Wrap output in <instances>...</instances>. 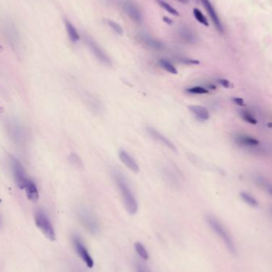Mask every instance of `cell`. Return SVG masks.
Masks as SVG:
<instances>
[{"label": "cell", "instance_id": "34", "mask_svg": "<svg viewBox=\"0 0 272 272\" xmlns=\"http://www.w3.org/2000/svg\"><path fill=\"white\" fill-rule=\"evenodd\" d=\"M177 1H179L180 3L184 4H188L189 2V0H177Z\"/></svg>", "mask_w": 272, "mask_h": 272}, {"label": "cell", "instance_id": "24", "mask_svg": "<svg viewBox=\"0 0 272 272\" xmlns=\"http://www.w3.org/2000/svg\"><path fill=\"white\" fill-rule=\"evenodd\" d=\"M107 22H108V25H110V28L113 31H115V33H117V35H121V36H123L124 31H123V28H121V25L120 24L117 23L114 21L110 20V19L107 20Z\"/></svg>", "mask_w": 272, "mask_h": 272}, {"label": "cell", "instance_id": "9", "mask_svg": "<svg viewBox=\"0 0 272 272\" xmlns=\"http://www.w3.org/2000/svg\"><path fill=\"white\" fill-rule=\"evenodd\" d=\"M122 8L132 20L137 22V23H140L142 21V15H141V11L134 3L131 2L130 0H126L123 3Z\"/></svg>", "mask_w": 272, "mask_h": 272}, {"label": "cell", "instance_id": "8", "mask_svg": "<svg viewBox=\"0 0 272 272\" xmlns=\"http://www.w3.org/2000/svg\"><path fill=\"white\" fill-rule=\"evenodd\" d=\"M84 39L86 45H88V47L90 48V50L92 51V53L97 58V60L99 62L104 64L106 66H111L110 58H109L108 55H106V52L99 46L98 44L95 41L93 40L92 37L85 34Z\"/></svg>", "mask_w": 272, "mask_h": 272}, {"label": "cell", "instance_id": "30", "mask_svg": "<svg viewBox=\"0 0 272 272\" xmlns=\"http://www.w3.org/2000/svg\"><path fill=\"white\" fill-rule=\"evenodd\" d=\"M232 100H233L234 103H236L237 105H244V102H243V100L242 98H239V97H234V98L232 99Z\"/></svg>", "mask_w": 272, "mask_h": 272}, {"label": "cell", "instance_id": "32", "mask_svg": "<svg viewBox=\"0 0 272 272\" xmlns=\"http://www.w3.org/2000/svg\"><path fill=\"white\" fill-rule=\"evenodd\" d=\"M136 272H147L145 269L141 264H137L136 266Z\"/></svg>", "mask_w": 272, "mask_h": 272}, {"label": "cell", "instance_id": "23", "mask_svg": "<svg viewBox=\"0 0 272 272\" xmlns=\"http://www.w3.org/2000/svg\"><path fill=\"white\" fill-rule=\"evenodd\" d=\"M160 66L165 69L168 73H172V74H177V70L174 65L172 63H170L168 61L165 60V59H161L159 62Z\"/></svg>", "mask_w": 272, "mask_h": 272}, {"label": "cell", "instance_id": "4", "mask_svg": "<svg viewBox=\"0 0 272 272\" xmlns=\"http://www.w3.org/2000/svg\"><path fill=\"white\" fill-rule=\"evenodd\" d=\"M35 225L42 232V234L51 241H55L56 239V233L47 215L42 211H38L35 215Z\"/></svg>", "mask_w": 272, "mask_h": 272}, {"label": "cell", "instance_id": "16", "mask_svg": "<svg viewBox=\"0 0 272 272\" xmlns=\"http://www.w3.org/2000/svg\"><path fill=\"white\" fill-rule=\"evenodd\" d=\"M140 38H141V40L145 45H148L152 49L160 50V49H162L164 48V45H163L162 42L157 40L156 38H154L153 37H150V35H142L140 36Z\"/></svg>", "mask_w": 272, "mask_h": 272}, {"label": "cell", "instance_id": "25", "mask_svg": "<svg viewBox=\"0 0 272 272\" xmlns=\"http://www.w3.org/2000/svg\"><path fill=\"white\" fill-rule=\"evenodd\" d=\"M240 115H241L242 118H243V120H244V121L248 122L249 124H257V120L255 119V117H253V116H252V115L249 112L243 111H243L240 113Z\"/></svg>", "mask_w": 272, "mask_h": 272}, {"label": "cell", "instance_id": "19", "mask_svg": "<svg viewBox=\"0 0 272 272\" xmlns=\"http://www.w3.org/2000/svg\"><path fill=\"white\" fill-rule=\"evenodd\" d=\"M134 249H135L137 254L144 260H149V253L144 245L140 242H136L134 243Z\"/></svg>", "mask_w": 272, "mask_h": 272}, {"label": "cell", "instance_id": "20", "mask_svg": "<svg viewBox=\"0 0 272 272\" xmlns=\"http://www.w3.org/2000/svg\"><path fill=\"white\" fill-rule=\"evenodd\" d=\"M240 197L243 199V202L248 205H250L252 207H257L259 205L257 201L256 198H253L252 195L249 194V193L242 192L240 194Z\"/></svg>", "mask_w": 272, "mask_h": 272}, {"label": "cell", "instance_id": "10", "mask_svg": "<svg viewBox=\"0 0 272 272\" xmlns=\"http://www.w3.org/2000/svg\"><path fill=\"white\" fill-rule=\"evenodd\" d=\"M201 3L203 4L204 8L206 10L207 13L210 16L211 20L213 22L214 25L216 26V30L219 31V33L223 34V25L221 23L219 17H218L217 14H216V11L214 9L213 6L212 5L210 1L209 0H201Z\"/></svg>", "mask_w": 272, "mask_h": 272}, {"label": "cell", "instance_id": "21", "mask_svg": "<svg viewBox=\"0 0 272 272\" xmlns=\"http://www.w3.org/2000/svg\"><path fill=\"white\" fill-rule=\"evenodd\" d=\"M157 2L161 6V8H164L165 11H168L171 15H174V16H180V14L175 8H172V6L168 4V3L163 0H157Z\"/></svg>", "mask_w": 272, "mask_h": 272}, {"label": "cell", "instance_id": "27", "mask_svg": "<svg viewBox=\"0 0 272 272\" xmlns=\"http://www.w3.org/2000/svg\"><path fill=\"white\" fill-rule=\"evenodd\" d=\"M256 182H257V183L259 184V185H260L262 188H263L265 191H267L269 194L271 193V187H270V184H269L266 180L259 177V178H258L257 179H256Z\"/></svg>", "mask_w": 272, "mask_h": 272}, {"label": "cell", "instance_id": "6", "mask_svg": "<svg viewBox=\"0 0 272 272\" xmlns=\"http://www.w3.org/2000/svg\"><path fill=\"white\" fill-rule=\"evenodd\" d=\"M10 164H11V170L13 173L15 182L21 189H25L28 182L31 181V178L28 176V174H27L26 171L24 170L20 161H18L16 158L11 157Z\"/></svg>", "mask_w": 272, "mask_h": 272}, {"label": "cell", "instance_id": "3", "mask_svg": "<svg viewBox=\"0 0 272 272\" xmlns=\"http://www.w3.org/2000/svg\"><path fill=\"white\" fill-rule=\"evenodd\" d=\"M1 32L12 47L18 46L20 42V34L16 25L9 18H4L0 22Z\"/></svg>", "mask_w": 272, "mask_h": 272}, {"label": "cell", "instance_id": "14", "mask_svg": "<svg viewBox=\"0 0 272 272\" xmlns=\"http://www.w3.org/2000/svg\"><path fill=\"white\" fill-rule=\"evenodd\" d=\"M188 109L201 121H206L209 119V112L204 106L191 105L188 107Z\"/></svg>", "mask_w": 272, "mask_h": 272}, {"label": "cell", "instance_id": "33", "mask_svg": "<svg viewBox=\"0 0 272 272\" xmlns=\"http://www.w3.org/2000/svg\"><path fill=\"white\" fill-rule=\"evenodd\" d=\"M162 20L164 21L165 23L168 24V25H172V19H170L169 18H168V17L164 16L162 18Z\"/></svg>", "mask_w": 272, "mask_h": 272}, {"label": "cell", "instance_id": "28", "mask_svg": "<svg viewBox=\"0 0 272 272\" xmlns=\"http://www.w3.org/2000/svg\"><path fill=\"white\" fill-rule=\"evenodd\" d=\"M69 160L72 164L76 166V167H79L81 166H82V161H81L79 157L78 156L77 154H72L69 155Z\"/></svg>", "mask_w": 272, "mask_h": 272}, {"label": "cell", "instance_id": "7", "mask_svg": "<svg viewBox=\"0 0 272 272\" xmlns=\"http://www.w3.org/2000/svg\"><path fill=\"white\" fill-rule=\"evenodd\" d=\"M72 244L73 249L77 253L78 256L80 257L81 260L86 263V266L90 268H92L94 265V261L90 255V252L88 251L86 245L82 241V239L77 235L72 236Z\"/></svg>", "mask_w": 272, "mask_h": 272}, {"label": "cell", "instance_id": "17", "mask_svg": "<svg viewBox=\"0 0 272 272\" xmlns=\"http://www.w3.org/2000/svg\"><path fill=\"white\" fill-rule=\"evenodd\" d=\"M180 38L188 43H194L195 42V36L193 32L187 26H181L178 31Z\"/></svg>", "mask_w": 272, "mask_h": 272}, {"label": "cell", "instance_id": "35", "mask_svg": "<svg viewBox=\"0 0 272 272\" xmlns=\"http://www.w3.org/2000/svg\"><path fill=\"white\" fill-rule=\"evenodd\" d=\"M3 51H4V47H3L2 45H0V53L3 52Z\"/></svg>", "mask_w": 272, "mask_h": 272}, {"label": "cell", "instance_id": "13", "mask_svg": "<svg viewBox=\"0 0 272 272\" xmlns=\"http://www.w3.org/2000/svg\"><path fill=\"white\" fill-rule=\"evenodd\" d=\"M235 140H236V144L242 147H255L259 145V140L251 136L246 135V134H238L236 136Z\"/></svg>", "mask_w": 272, "mask_h": 272}, {"label": "cell", "instance_id": "26", "mask_svg": "<svg viewBox=\"0 0 272 272\" xmlns=\"http://www.w3.org/2000/svg\"><path fill=\"white\" fill-rule=\"evenodd\" d=\"M186 91L188 93H192V94H206V93H208V89L203 87H200V86L190 88V89H187Z\"/></svg>", "mask_w": 272, "mask_h": 272}, {"label": "cell", "instance_id": "18", "mask_svg": "<svg viewBox=\"0 0 272 272\" xmlns=\"http://www.w3.org/2000/svg\"><path fill=\"white\" fill-rule=\"evenodd\" d=\"M65 26H66V31H67L68 37L69 40L71 41L73 43H76L80 39L77 30L75 29L73 24L69 22L68 19H64Z\"/></svg>", "mask_w": 272, "mask_h": 272}, {"label": "cell", "instance_id": "31", "mask_svg": "<svg viewBox=\"0 0 272 272\" xmlns=\"http://www.w3.org/2000/svg\"><path fill=\"white\" fill-rule=\"evenodd\" d=\"M219 83L220 84L221 86H223V87H230V82H229V80H226V79H220V80H219Z\"/></svg>", "mask_w": 272, "mask_h": 272}, {"label": "cell", "instance_id": "11", "mask_svg": "<svg viewBox=\"0 0 272 272\" xmlns=\"http://www.w3.org/2000/svg\"><path fill=\"white\" fill-rule=\"evenodd\" d=\"M119 158L121 159V162L126 166L129 170L134 173L139 172V166L134 158L129 154L127 151L121 150L119 152Z\"/></svg>", "mask_w": 272, "mask_h": 272}, {"label": "cell", "instance_id": "29", "mask_svg": "<svg viewBox=\"0 0 272 272\" xmlns=\"http://www.w3.org/2000/svg\"><path fill=\"white\" fill-rule=\"evenodd\" d=\"M182 63L185 64V65H199L200 62L198 60H195V59H190V58H183L180 59Z\"/></svg>", "mask_w": 272, "mask_h": 272}, {"label": "cell", "instance_id": "22", "mask_svg": "<svg viewBox=\"0 0 272 272\" xmlns=\"http://www.w3.org/2000/svg\"><path fill=\"white\" fill-rule=\"evenodd\" d=\"M193 15L195 19H196L200 23L202 24V25H205V26H208V25H208V19H207L206 17L204 15L203 13L201 12V10L198 9V8H194Z\"/></svg>", "mask_w": 272, "mask_h": 272}, {"label": "cell", "instance_id": "5", "mask_svg": "<svg viewBox=\"0 0 272 272\" xmlns=\"http://www.w3.org/2000/svg\"><path fill=\"white\" fill-rule=\"evenodd\" d=\"M78 216L79 221L83 226L87 229L90 233L96 235L99 232V224L97 218L93 215V212L86 208H82L78 211Z\"/></svg>", "mask_w": 272, "mask_h": 272}, {"label": "cell", "instance_id": "2", "mask_svg": "<svg viewBox=\"0 0 272 272\" xmlns=\"http://www.w3.org/2000/svg\"><path fill=\"white\" fill-rule=\"evenodd\" d=\"M206 222L210 226L211 229L219 236V239H222V241L224 242L230 253L232 255H236L237 251H236V244L234 243L233 239L231 236L230 233L228 232L223 224L221 223L217 218L212 215L207 216Z\"/></svg>", "mask_w": 272, "mask_h": 272}, {"label": "cell", "instance_id": "12", "mask_svg": "<svg viewBox=\"0 0 272 272\" xmlns=\"http://www.w3.org/2000/svg\"><path fill=\"white\" fill-rule=\"evenodd\" d=\"M149 134H150L152 138H154V140H157V141L160 142L161 144H162L163 145L165 146V147H168L170 150H172L174 151H177V148H176L175 145L172 144V142L170 141L168 138H166L165 136L163 135L161 133H160L159 131H157L156 129L153 128V127H149L147 129Z\"/></svg>", "mask_w": 272, "mask_h": 272}, {"label": "cell", "instance_id": "1", "mask_svg": "<svg viewBox=\"0 0 272 272\" xmlns=\"http://www.w3.org/2000/svg\"><path fill=\"white\" fill-rule=\"evenodd\" d=\"M113 178H114L117 188L121 193V198H122L123 203H124L126 210L130 215L136 214L138 209V205H137V200L134 194L130 189L128 181L121 173L117 172V171L113 173Z\"/></svg>", "mask_w": 272, "mask_h": 272}, {"label": "cell", "instance_id": "15", "mask_svg": "<svg viewBox=\"0 0 272 272\" xmlns=\"http://www.w3.org/2000/svg\"><path fill=\"white\" fill-rule=\"evenodd\" d=\"M24 191L26 192L27 197L29 201L33 202H38V200L39 199V193L33 180H31L28 182Z\"/></svg>", "mask_w": 272, "mask_h": 272}]
</instances>
